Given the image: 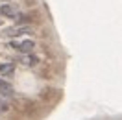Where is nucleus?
<instances>
[{
	"mask_svg": "<svg viewBox=\"0 0 122 120\" xmlns=\"http://www.w3.org/2000/svg\"><path fill=\"white\" fill-rule=\"evenodd\" d=\"M9 46L15 48V50H19V52L24 55V54H30L31 50L35 48V43H33L31 39H24V41H11Z\"/></svg>",
	"mask_w": 122,
	"mask_h": 120,
	"instance_id": "nucleus-1",
	"label": "nucleus"
},
{
	"mask_svg": "<svg viewBox=\"0 0 122 120\" xmlns=\"http://www.w3.org/2000/svg\"><path fill=\"white\" fill-rule=\"evenodd\" d=\"M33 30L30 26H15V28H6L2 31L4 37H19V35H31Z\"/></svg>",
	"mask_w": 122,
	"mask_h": 120,
	"instance_id": "nucleus-2",
	"label": "nucleus"
},
{
	"mask_svg": "<svg viewBox=\"0 0 122 120\" xmlns=\"http://www.w3.org/2000/svg\"><path fill=\"white\" fill-rule=\"evenodd\" d=\"M19 61H20V65H24V67H35L39 63V57H35L33 54H24L22 57H19Z\"/></svg>",
	"mask_w": 122,
	"mask_h": 120,
	"instance_id": "nucleus-3",
	"label": "nucleus"
},
{
	"mask_svg": "<svg viewBox=\"0 0 122 120\" xmlns=\"http://www.w3.org/2000/svg\"><path fill=\"white\" fill-rule=\"evenodd\" d=\"M0 13L6 17H15L17 15V8L15 6H9V4H4L2 8H0Z\"/></svg>",
	"mask_w": 122,
	"mask_h": 120,
	"instance_id": "nucleus-4",
	"label": "nucleus"
},
{
	"mask_svg": "<svg viewBox=\"0 0 122 120\" xmlns=\"http://www.w3.org/2000/svg\"><path fill=\"white\" fill-rule=\"evenodd\" d=\"M0 94H4V96L13 94V87H11V85H9L6 80H0Z\"/></svg>",
	"mask_w": 122,
	"mask_h": 120,
	"instance_id": "nucleus-5",
	"label": "nucleus"
},
{
	"mask_svg": "<svg viewBox=\"0 0 122 120\" xmlns=\"http://www.w3.org/2000/svg\"><path fill=\"white\" fill-rule=\"evenodd\" d=\"M0 72L4 76H11L15 72V65L13 63H0Z\"/></svg>",
	"mask_w": 122,
	"mask_h": 120,
	"instance_id": "nucleus-6",
	"label": "nucleus"
}]
</instances>
